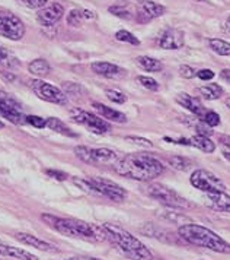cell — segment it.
<instances>
[{"instance_id": "obj_2", "label": "cell", "mask_w": 230, "mask_h": 260, "mask_svg": "<svg viewBox=\"0 0 230 260\" xmlns=\"http://www.w3.org/2000/svg\"><path fill=\"white\" fill-rule=\"evenodd\" d=\"M43 221L53 230H56L61 236L71 237V238H81L86 241L101 243L108 240L102 225L89 224L86 221L74 219V218H60L54 215H43Z\"/></svg>"}, {"instance_id": "obj_14", "label": "cell", "mask_w": 230, "mask_h": 260, "mask_svg": "<svg viewBox=\"0 0 230 260\" xmlns=\"http://www.w3.org/2000/svg\"><path fill=\"white\" fill-rule=\"evenodd\" d=\"M159 47L165 50H178L184 46V34L178 29H166L158 41Z\"/></svg>"}, {"instance_id": "obj_10", "label": "cell", "mask_w": 230, "mask_h": 260, "mask_svg": "<svg viewBox=\"0 0 230 260\" xmlns=\"http://www.w3.org/2000/svg\"><path fill=\"white\" fill-rule=\"evenodd\" d=\"M31 88L34 89L35 94L47 103H53V104H58V106H64L67 103V95L51 83L35 79L31 82Z\"/></svg>"}, {"instance_id": "obj_45", "label": "cell", "mask_w": 230, "mask_h": 260, "mask_svg": "<svg viewBox=\"0 0 230 260\" xmlns=\"http://www.w3.org/2000/svg\"><path fill=\"white\" fill-rule=\"evenodd\" d=\"M220 76H221V79H224L226 82L230 83V69H223L220 72Z\"/></svg>"}, {"instance_id": "obj_31", "label": "cell", "mask_w": 230, "mask_h": 260, "mask_svg": "<svg viewBox=\"0 0 230 260\" xmlns=\"http://www.w3.org/2000/svg\"><path fill=\"white\" fill-rule=\"evenodd\" d=\"M115 38L121 43H128V44H133V46H140V41L137 40V37H134L131 32H128L126 29H121L115 34Z\"/></svg>"}, {"instance_id": "obj_7", "label": "cell", "mask_w": 230, "mask_h": 260, "mask_svg": "<svg viewBox=\"0 0 230 260\" xmlns=\"http://www.w3.org/2000/svg\"><path fill=\"white\" fill-rule=\"evenodd\" d=\"M191 184L196 189L201 190L204 193H219V191H227L226 184L220 180L217 176H214L213 173H210L207 170H196L191 178H189Z\"/></svg>"}, {"instance_id": "obj_20", "label": "cell", "mask_w": 230, "mask_h": 260, "mask_svg": "<svg viewBox=\"0 0 230 260\" xmlns=\"http://www.w3.org/2000/svg\"><path fill=\"white\" fill-rule=\"evenodd\" d=\"M92 107L99 113V116L104 118V120H109V121H115V123H126L127 121V116L123 114L121 111H117L114 108L111 107H106L101 103H93Z\"/></svg>"}, {"instance_id": "obj_35", "label": "cell", "mask_w": 230, "mask_h": 260, "mask_svg": "<svg viewBox=\"0 0 230 260\" xmlns=\"http://www.w3.org/2000/svg\"><path fill=\"white\" fill-rule=\"evenodd\" d=\"M82 21H83V16H82V11H78V9H73L71 12L69 13L67 16V24L71 25V26H81Z\"/></svg>"}, {"instance_id": "obj_25", "label": "cell", "mask_w": 230, "mask_h": 260, "mask_svg": "<svg viewBox=\"0 0 230 260\" xmlns=\"http://www.w3.org/2000/svg\"><path fill=\"white\" fill-rule=\"evenodd\" d=\"M136 61L141 69L147 72H161L163 69V64L159 60L149 57V56H138Z\"/></svg>"}, {"instance_id": "obj_32", "label": "cell", "mask_w": 230, "mask_h": 260, "mask_svg": "<svg viewBox=\"0 0 230 260\" xmlns=\"http://www.w3.org/2000/svg\"><path fill=\"white\" fill-rule=\"evenodd\" d=\"M201 121L206 123L208 127H216L220 124V116L214 111H206L203 116H201Z\"/></svg>"}, {"instance_id": "obj_17", "label": "cell", "mask_w": 230, "mask_h": 260, "mask_svg": "<svg viewBox=\"0 0 230 260\" xmlns=\"http://www.w3.org/2000/svg\"><path fill=\"white\" fill-rule=\"evenodd\" d=\"M16 240H19L21 243L26 244V246H31V247L38 248L41 251H48V253H56L57 251V247L48 241H44L38 237L32 236V234H26V233H19L16 234Z\"/></svg>"}, {"instance_id": "obj_16", "label": "cell", "mask_w": 230, "mask_h": 260, "mask_svg": "<svg viewBox=\"0 0 230 260\" xmlns=\"http://www.w3.org/2000/svg\"><path fill=\"white\" fill-rule=\"evenodd\" d=\"M92 71L96 75H101V76L109 78V79H118V78L126 75V72H124L123 68L117 66L114 63H109V61H96V63H92Z\"/></svg>"}, {"instance_id": "obj_1", "label": "cell", "mask_w": 230, "mask_h": 260, "mask_svg": "<svg viewBox=\"0 0 230 260\" xmlns=\"http://www.w3.org/2000/svg\"><path fill=\"white\" fill-rule=\"evenodd\" d=\"M163 170L165 168L161 161L147 154L126 155L114 162V171L117 174L138 181H150L159 177Z\"/></svg>"}, {"instance_id": "obj_22", "label": "cell", "mask_w": 230, "mask_h": 260, "mask_svg": "<svg viewBox=\"0 0 230 260\" xmlns=\"http://www.w3.org/2000/svg\"><path fill=\"white\" fill-rule=\"evenodd\" d=\"M188 146H194V148L206 152V154H211L216 149V143L213 142L210 138H207V136H201V135H197V136L189 138L188 139Z\"/></svg>"}, {"instance_id": "obj_42", "label": "cell", "mask_w": 230, "mask_h": 260, "mask_svg": "<svg viewBox=\"0 0 230 260\" xmlns=\"http://www.w3.org/2000/svg\"><path fill=\"white\" fill-rule=\"evenodd\" d=\"M196 129H197V133H198V135H201V136H207V138L210 136V135H211V133H213L211 127H208L207 124H206V123H203V121L197 124Z\"/></svg>"}, {"instance_id": "obj_29", "label": "cell", "mask_w": 230, "mask_h": 260, "mask_svg": "<svg viewBox=\"0 0 230 260\" xmlns=\"http://www.w3.org/2000/svg\"><path fill=\"white\" fill-rule=\"evenodd\" d=\"M169 166L175 168V170H179V171H188L189 168H191V161L188 159V158H185V156H171L169 159Z\"/></svg>"}, {"instance_id": "obj_23", "label": "cell", "mask_w": 230, "mask_h": 260, "mask_svg": "<svg viewBox=\"0 0 230 260\" xmlns=\"http://www.w3.org/2000/svg\"><path fill=\"white\" fill-rule=\"evenodd\" d=\"M46 127H48L50 130H54V132H57V133L63 135V136H67V138H78V135H76L73 130L70 129L69 126H67L64 121H61L60 118H56V117L47 118Z\"/></svg>"}, {"instance_id": "obj_39", "label": "cell", "mask_w": 230, "mask_h": 260, "mask_svg": "<svg viewBox=\"0 0 230 260\" xmlns=\"http://www.w3.org/2000/svg\"><path fill=\"white\" fill-rule=\"evenodd\" d=\"M26 123L34 126L36 129H44L46 127V118L40 117V116H28L26 117Z\"/></svg>"}, {"instance_id": "obj_49", "label": "cell", "mask_w": 230, "mask_h": 260, "mask_svg": "<svg viewBox=\"0 0 230 260\" xmlns=\"http://www.w3.org/2000/svg\"><path fill=\"white\" fill-rule=\"evenodd\" d=\"M3 127H5V124H3V123L0 121V129H3Z\"/></svg>"}, {"instance_id": "obj_8", "label": "cell", "mask_w": 230, "mask_h": 260, "mask_svg": "<svg viewBox=\"0 0 230 260\" xmlns=\"http://www.w3.org/2000/svg\"><path fill=\"white\" fill-rule=\"evenodd\" d=\"M71 120L78 124L85 126L86 129H89L92 133H96V135H105L111 130V126L106 120H104L102 117H98L92 113L83 111V110L71 111Z\"/></svg>"}, {"instance_id": "obj_26", "label": "cell", "mask_w": 230, "mask_h": 260, "mask_svg": "<svg viewBox=\"0 0 230 260\" xmlns=\"http://www.w3.org/2000/svg\"><path fill=\"white\" fill-rule=\"evenodd\" d=\"M28 71L31 72L32 75L35 76H46L50 73L51 71V68H50V64H48V61L44 59H36L32 60L29 64H28Z\"/></svg>"}, {"instance_id": "obj_48", "label": "cell", "mask_w": 230, "mask_h": 260, "mask_svg": "<svg viewBox=\"0 0 230 260\" xmlns=\"http://www.w3.org/2000/svg\"><path fill=\"white\" fill-rule=\"evenodd\" d=\"M193 2H197V3H203V2H207V0H193Z\"/></svg>"}, {"instance_id": "obj_36", "label": "cell", "mask_w": 230, "mask_h": 260, "mask_svg": "<svg viewBox=\"0 0 230 260\" xmlns=\"http://www.w3.org/2000/svg\"><path fill=\"white\" fill-rule=\"evenodd\" d=\"M219 142L220 146H221V151H223V156L230 161V136L229 135H221L219 138Z\"/></svg>"}, {"instance_id": "obj_41", "label": "cell", "mask_w": 230, "mask_h": 260, "mask_svg": "<svg viewBox=\"0 0 230 260\" xmlns=\"http://www.w3.org/2000/svg\"><path fill=\"white\" fill-rule=\"evenodd\" d=\"M46 174L48 177L54 178V180H58V181H63V180H67V174L63 173V171H57V170H46Z\"/></svg>"}, {"instance_id": "obj_27", "label": "cell", "mask_w": 230, "mask_h": 260, "mask_svg": "<svg viewBox=\"0 0 230 260\" xmlns=\"http://www.w3.org/2000/svg\"><path fill=\"white\" fill-rule=\"evenodd\" d=\"M109 12L115 15V16H118V18H121V19H133V16H134V12L130 8V5H127L124 2L111 6L109 8Z\"/></svg>"}, {"instance_id": "obj_40", "label": "cell", "mask_w": 230, "mask_h": 260, "mask_svg": "<svg viewBox=\"0 0 230 260\" xmlns=\"http://www.w3.org/2000/svg\"><path fill=\"white\" fill-rule=\"evenodd\" d=\"M179 75L185 78V79H193L194 76H197V72L191 68V66H188V64H182L181 68H179Z\"/></svg>"}, {"instance_id": "obj_11", "label": "cell", "mask_w": 230, "mask_h": 260, "mask_svg": "<svg viewBox=\"0 0 230 260\" xmlns=\"http://www.w3.org/2000/svg\"><path fill=\"white\" fill-rule=\"evenodd\" d=\"M89 180H91V183L93 184V187L99 196H105V198L114 202H123L126 199L127 191L114 181L101 177H92Z\"/></svg>"}, {"instance_id": "obj_19", "label": "cell", "mask_w": 230, "mask_h": 260, "mask_svg": "<svg viewBox=\"0 0 230 260\" xmlns=\"http://www.w3.org/2000/svg\"><path fill=\"white\" fill-rule=\"evenodd\" d=\"M165 12H166L165 6H162V5L156 3V2L143 0V3H141V13H140V16H143V18L140 21L146 22V21H150L153 18H159Z\"/></svg>"}, {"instance_id": "obj_33", "label": "cell", "mask_w": 230, "mask_h": 260, "mask_svg": "<svg viewBox=\"0 0 230 260\" xmlns=\"http://www.w3.org/2000/svg\"><path fill=\"white\" fill-rule=\"evenodd\" d=\"M105 95H106V98L109 101H112L115 104H124L127 101V95L120 92V91H117V89H106Z\"/></svg>"}, {"instance_id": "obj_5", "label": "cell", "mask_w": 230, "mask_h": 260, "mask_svg": "<svg viewBox=\"0 0 230 260\" xmlns=\"http://www.w3.org/2000/svg\"><path fill=\"white\" fill-rule=\"evenodd\" d=\"M76 156L86 164L102 166V164H114L118 161L120 155L109 148H91V146H76Z\"/></svg>"}, {"instance_id": "obj_47", "label": "cell", "mask_w": 230, "mask_h": 260, "mask_svg": "<svg viewBox=\"0 0 230 260\" xmlns=\"http://www.w3.org/2000/svg\"><path fill=\"white\" fill-rule=\"evenodd\" d=\"M226 104H227V107L230 108V96H229V98H226Z\"/></svg>"}, {"instance_id": "obj_4", "label": "cell", "mask_w": 230, "mask_h": 260, "mask_svg": "<svg viewBox=\"0 0 230 260\" xmlns=\"http://www.w3.org/2000/svg\"><path fill=\"white\" fill-rule=\"evenodd\" d=\"M106 233V238L118 248L127 259L130 260H153V254L138 238L131 236L128 231L115 226V225H102Z\"/></svg>"}, {"instance_id": "obj_38", "label": "cell", "mask_w": 230, "mask_h": 260, "mask_svg": "<svg viewBox=\"0 0 230 260\" xmlns=\"http://www.w3.org/2000/svg\"><path fill=\"white\" fill-rule=\"evenodd\" d=\"M18 2L22 3L26 8H31V9H41L46 6L48 0H18Z\"/></svg>"}, {"instance_id": "obj_28", "label": "cell", "mask_w": 230, "mask_h": 260, "mask_svg": "<svg viewBox=\"0 0 230 260\" xmlns=\"http://www.w3.org/2000/svg\"><path fill=\"white\" fill-rule=\"evenodd\" d=\"M208 46L210 48L217 53L219 56H230V43L220 40V38H210L208 40Z\"/></svg>"}, {"instance_id": "obj_21", "label": "cell", "mask_w": 230, "mask_h": 260, "mask_svg": "<svg viewBox=\"0 0 230 260\" xmlns=\"http://www.w3.org/2000/svg\"><path fill=\"white\" fill-rule=\"evenodd\" d=\"M0 254L18 260H38V257L34 256L32 253H29V251L22 250V248L19 247L8 246V244H0Z\"/></svg>"}, {"instance_id": "obj_9", "label": "cell", "mask_w": 230, "mask_h": 260, "mask_svg": "<svg viewBox=\"0 0 230 260\" xmlns=\"http://www.w3.org/2000/svg\"><path fill=\"white\" fill-rule=\"evenodd\" d=\"M0 36L18 41L25 36V24L11 12H0Z\"/></svg>"}, {"instance_id": "obj_13", "label": "cell", "mask_w": 230, "mask_h": 260, "mask_svg": "<svg viewBox=\"0 0 230 260\" xmlns=\"http://www.w3.org/2000/svg\"><path fill=\"white\" fill-rule=\"evenodd\" d=\"M63 13H64L63 6L58 5V3H53V5H50V6L41 8L36 15H38V21H40L41 24L50 26V25L57 24L58 21L63 18Z\"/></svg>"}, {"instance_id": "obj_46", "label": "cell", "mask_w": 230, "mask_h": 260, "mask_svg": "<svg viewBox=\"0 0 230 260\" xmlns=\"http://www.w3.org/2000/svg\"><path fill=\"white\" fill-rule=\"evenodd\" d=\"M66 260H101V259H96V257H81V256H78V257H70V259Z\"/></svg>"}, {"instance_id": "obj_37", "label": "cell", "mask_w": 230, "mask_h": 260, "mask_svg": "<svg viewBox=\"0 0 230 260\" xmlns=\"http://www.w3.org/2000/svg\"><path fill=\"white\" fill-rule=\"evenodd\" d=\"M126 139L128 142L134 143V145L141 146V148H153V143L150 142L149 139H144V138H140V136H127Z\"/></svg>"}, {"instance_id": "obj_43", "label": "cell", "mask_w": 230, "mask_h": 260, "mask_svg": "<svg viewBox=\"0 0 230 260\" xmlns=\"http://www.w3.org/2000/svg\"><path fill=\"white\" fill-rule=\"evenodd\" d=\"M197 76L201 81H211L214 78V72L210 71V69H201V71L197 72Z\"/></svg>"}, {"instance_id": "obj_30", "label": "cell", "mask_w": 230, "mask_h": 260, "mask_svg": "<svg viewBox=\"0 0 230 260\" xmlns=\"http://www.w3.org/2000/svg\"><path fill=\"white\" fill-rule=\"evenodd\" d=\"M0 64L5 66V68H11V69L18 64V59L2 46H0Z\"/></svg>"}, {"instance_id": "obj_44", "label": "cell", "mask_w": 230, "mask_h": 260, "mask_svg": "<svg viewBox=\"0 0 230 260\" xmlns=\"http://www.w3.org/2000/svg\"><path fill=\"white\" fill-rule=\"evenodd\" d=\"M82 16H83V19H88V21L96 19V13L93 12V11H88V9L82 11Z\"/></svg>"}, {"instance_id": "obj_34", "label": "cell", "mask_w": 230, "mask_h": 260, "mask_svg": "<svg viewBox=\"0 0 230 260\" xmlns=\"http://www.w3.org/2000/svg\"><path fill=\"white\" fill-rule=\"evenodd\" d=\"M137 82L140 83L143 88L149 89V91H158V89H159V83L156 82L153 78H149V76H138Z\"/></svg>"}, {"instance_id": "obj_18", "label": "cell", "mask_w": 230, "mask_h": 260, "mask_svg": "<svg viewBox=\"0 0 230 260\" xmlns=\"http://www.w3.org/2000/svg\"><path fill=\"white\" fill-rule=\"evenodd\" d=\"M176 103L181 107L186 108L188 111H191L193 114L198 116V117H201L206 113V108L203 107L201 101L198 98H196V96H193V95L181 92V94H178V96H176Z\"/></svg>"}, {"instance_id": "obj_3", "label": "cell", "mask_w": 230, "mask_h": 260, "mask_svg": "<svg viewBox=\"0 0 230 260\" xmlns=\"http://www.w3.org/2000/svg\"><path fill=\"white\" fill-rule=\"evenodd\" d=\"M178 236L184 241L197 247L208 248L211 251L221 253V254H230V243L203 225L193 224V222L181 225L178 228Z\"/></svg>"}, {"instance_id": "obj_12", "label": "cell", "mask_w": 230, "mask_h": 260, "mask_svg": "<svg viewBox=\"0 0 230 260\" xmlns=\"http://www.w3.org/2000/svg\"><path fill=\"white\" fill-rule=\"evenodd\" d=\"M0 116L9 120L13 124L26 123V117L22 114L19 104L12 98L11 95L0 91Z\"/></svg>"}, {"instance_id": "obj_24", "label": "cell", "mask_w": 230, "mask_h": 260, "mask_svg": "<svg viewBox=\"0 0 230 260\" xmlns=\"http://www.w3.org/2000/svg\"><path fill=\"white\" fill-rule=\"evenodd\" d=\"M198 92L204 100L213 101V100H219L220 96L223 95V89L217 83H210V85H206V86H201L198 89Z\"/></svg>"}, {"instance_id": "obj_15", "label": "cell", "mask_w": 230, "mask_h": 260, "mask_svg": "<svg viewBox=\"0 0 230 260\" xmlns=\"http://www.w3.org/2000/svg\"><path fill=\"white\" fill-rule=\"evenodd\" d=\"M206 205L210 209L217 212L230 213V196L227 191H219V193H207L206 196Z\"/></svg>"}, {"instance_id": "obj_6", "label": "cell", "mask_w": 230, "mask_h": 260, "mask_svg": "<svg viewBox=\"0 0 230 260\" xmlns=\"http://www.w3.org/2000/svg\"><path fill=\"white\" fill-rule=\"evenodd\" d=\"M146 194L150 196L151 199L161 202L162 205L168 206V208H176V209H182L188 208L189 203L185 201L181 194H178L175 190L169 189L166 186H163L161 183H151L146 187Z\"/></svg>"}, {"instance_id": "obj_50", "label": "cell", "mask_w": 230, "mask_h": 260, "mask_svg": "<svg viewBox=\"0 0 230 260\" xmlns=\"http://www.w3.org/2000/svg\"><path fill=\"white\" fill-rule=\"evenodd\" d=\"M140 2H143V0H140Z\"/></svg>"}]
</instances>
